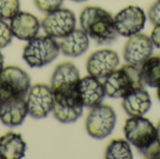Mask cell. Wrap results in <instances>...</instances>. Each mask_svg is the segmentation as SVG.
<instances>
[{"label": "cell", "instance_id": "44dd1931", "mask_svg": "<svg viewBox=\"0 0 160 159\" xmlns=\"http://www.w3.org/2000/svg\"><path fill=\"white\" fill-rule=\"evenodd\" d=\"M105 157L108 159L132 158V150L129 142L124 139L112 140L106 148Z\"/></svg>", "mask_w": 160, "mask_h": 159}, {"label": "cell", "instance_id": "83f0119b", "mask_svg": "<svg viewBox=\"0 0 160 159\" xmlns=\"http://www.w3.org/2000/svg\"><path fill=\"white\" fill-rule=\"evenodd\" d=\"M3 67H4V57H3L2 52H0V72L2 71Z\"/></svg>", "mask_w": 160, "mask_h": 159}, {"label": "cell", "instance_id": "277c9868", "mask_svg": "<svg viewBox=\"0 0 160 159\" xmlns=\"http://www.w3.org/2000/svg\"><path fill=\"white\" fill-rule=\"evenodd\" d=\"M124 132L126 139L142 153L157 142V129L152 122L143 116H130L127 119Z\"/></svg>", "mask_w": 160, "mask_h": 159}, {"label": "cell", "instance_id": "4dcf8cb0", "mask_svg": "<svg viewBox=\"0 0 160 159\" xmlns=\"http://www.w3.org/2000/svg\"><path fill=\"white\" fill-rule=\"evenodd\" d=\"M0 158H2V157H1V155H0Z\"/></svg>", "mask_w": 160, "mask_h": 159}, {"label": "cell", "instance_id": "d4e9b609", "mask_svg": "<svg viewBox=\"0 0 160 159\" xmlns=\"http://www.w3.org/2000/svg\"><path fill=\"white\" fill-rule=\"evenodd\" d=\"M147 14H148L149 21L153 24L155 25L160 24V0L156 1L150 6Z\"/></svg>", "mask_w": 160, "mask_h": 159}, {"label": "cell", "instance_id": "7402d4cb", "mask_svg": "<svg viewBox=\"0 0 160 159\" xmlns=\"http://www.w3.org/2000/svg\"><path fill=\"white\" fill-rule=\"evenodd\" d=\"M20 11V0H0V19L11 20Z\"/></svg>", "mask_w": 160, "mask_h": 159}, {"label": "cell", "instance_id": "7a4b0ae2", "mask_svg": "<svg viewBox=\"0 0 160 159\" xmlns=\"http://www.w3.org/2000/svg\"><path fill=\"white\" fill-rule=\"evenodd\" d=\"M103 85L106 96L112 98L124 97L135 90L143 88L140 67L127 64L115 68L104 78Z\"/></svg>", "mask_w": 160, "mask_h": 159}, {"label": "cell", "instance_id": "cb8c5ba5", "mask_svg": "<svg viewBox=\"0 0 160 159\" xmlns=\"http://www.w3.org/2000/svg\"><path fill=\"white\" fill-rule=\"evenodd\" d=\"M12 32L10 26L5 22V20L0 19V49L7 47L12 40Z\"/></svg>", "mask_w": 160, "mask_h": 159}, {"label": "cell", "instance_id": "3957f363", "mask_svg": "<svg viewBox=\"0 0 160 159\" xmlns=\"http://www.w3.org/2000/svg\"><path fill=\"white\" fill-rule=\"evenodd\" d=\"M59 52V44L55 38L48 35L36 36L24 46L22 58L30 67H42L52 63Z\"/></svg>", "mask_w": 160, "mask_h": 159}, {"label": "cell", "instance_id": "30bf717a", "mask_svg": "<svg viewBox=\"0 0 160 159\" xmlns=\"http://www.w3.org/2000/svg\"><path fill=\"white\" fill-rule=\"evenodd\" d=\"M113 21L118 35L129 37L144 28L146 15L139 6L130 5L119 10L113 17Z\"/></svg>", "mask_w": 160, "mask_h": 159}, {"label": "cell", "instance_id": "ac0fdd59", "mask_svg": "<svg viewBox=\"0 0 160 159\" xmlns=\"http://www.w3.org/2000/svg\"><path fill=\"white\" fill-rule=\"evenodd\" d=\"M152 101L149 93L141 88L123 97L122 106L129 116H143L151 108Z\"/></svg>", "mask_w": 160, "mask_h": 159}, {"label": "cell", "instance_id": "603a6c76", "mask_svg": "<svg viewBox=\"0 0 160 159\" xmlns=\"http://www.w3.org/2000/svg\"><path fill=\"white\" fill-rule=\"evenodd\" d=\"M64 0H34L37 8L42 12H50L61 7Z\"/></svg>", "mask_w": 160, "mask_h": 159}, {"label": "cell", "instance_id": "f546056e", "mask_svg": "<svg viewBox=\"0 0 160 159\" xmlns=\"http://www.w3.org/2000/svg\"><path fill=\"white\" fill-rule=\"evenodd\" d=\"M71 1H74V2H84V1H86V0H71Z\"/></svg>", "mask_w": 160, "mask_h": 159}, {"label": "cell", "instance_id": "6da1fadb", "mask_svg": "<svg viewBox=\"0 0 160 159\" xmlns=\"http://www.w3.org/2000/svg\"><path fill=\"white\" fill-rule=\"evenodd\" d=\"M80 24L98 44H111L117 39L118 33L112 15L100 7H85L80 14Z\"/></svg>", "mask_w": 160, "mask_h": 159}, {"label": "cell", "instance_id": "7c38bea8", "mask_svg": "<svg viewBox=\"0 0 160 159\" xmlns=\"http://www.w3.org/2000/svg\"><path fill=\"white\" fill-rule=\"evenodd\" d=\"M153 52L154 44L150 37L140 32L128 37L124 46L123 56L128 64L140 67Z\"/></svg>", "mask_w": 160, "mask_h": 159}, {"label": "cell", "instance_id": "9c48e42d", "mask_svg": "<svg viewBox=\"0 0 160 159\" xmlns=\"http://www.w3.org/2000/svg\"><path fill=\"white\" fill-rule=\"evenodd\" d=\"M83 107L78 91L68 94H53L52 112L54 118L63 124L77 121L82 114Z\"/></svg>", "mask_w": 160, "mask_h": 159}, {"label": "cell", "instance_id": "2e32d148", "mask_svg": "<svg viewBox=\"0 0 160 159\" xmlns=\"http://www.w3.org/2000/svg\"><path fill=\"white\" fill-rule=\"evenodd\" d=\"M12 35L21 40H30L38 36L41 26L38 19L27 11H19L9 23Z\"/></svg>", "mask_w": 160, "mask_h": 159}, {"label": "cell", "instance_id": "52a82bcc", "mask_svg": "<svg viewBox=\"0 0 160 159\" xmlns=\"http://www.w3.org/2000/svg\"><path fill=\"white\" fill-rule=\"evenodd\" d=\"M40 24L46 35L61 38L76 28V17L70 9L59 7L47 12Z\"/></svg>", "mask_w": 160, "mask_h": 159}, {"label": "cell", "instance_id": "d6986e66", "mask_svg": "<svg viewBox=\"0 0 160 159\" xmlns=\"http://www.w3.org/2000/svg\"><path fill=\"white\" fill-rule=\"evenodd\" d=\"M26 143L22 135L9 131L0 137V155L4 159H20L24 156Z\"/></svg>", "mask_w": 160, "mask_h": 159}, {"label": "cell", "instance_id": "8fae6325", "mask_svg": "<svg viewBox=\"0 0 160 159\" xmlns=\"http://www.w3.org/2000/svg\"><path fill=\"white\" fill-rule=\"evenodd\" d=\"M80 71L71 62H63L56 66L51 78L52 94H68L77 91Z\"/></svg>", "mask_w": 160, "mask_h": 159}, {"label": "cell", "instance_id": "9a60e30c", "mask_svg": "<svg viewBox=\"0 0 160 159\" xmlns=\"http://www.w3.org/2000/svg\"><path fill=\"white\" fill-rule=\"evenodd\" d=\"M27 114L25 97H11L0 101V121L7 127L22 125Z\"/></svg>", "mask_w": 160, "mask_h": 159}, {"label": "cell", "instance_id": "4316f807", "mask_svg": "<svg viewBox=\"0 0 160 159\" xmlns=\"http://www.w3.org/2000/svg\"><path fill=\"white\" fill-rule=\"evenodd\" d=\"M156 129H157V141L160 144V121L158 122V124L157 125Z\"/></svg>", "mask_w": 160, "mask_h": 159}, {"label": "cell", "instance_id": "8992f818", "mask_svg": "<svg viewBox=\"0 0 160 159\" xmlns=\"http://www.w3.org/2000/svg\"><path fill=\"white\" fill-rule=\"evenodd\" d=\"M115 125L116 113L113 108L102 103L91 108L85 120L88 135L96 140H103L111 135Z\"/></svg>", "mask_w": 160, "mask_h": 159}, {"label": "cell", "instance_id": "e0dca14e", "mask_svg": "<svg viewBox=\"0 0 160 159\" xmlns=\"http://www.w3.org/2000/svg\"><path fill=\"white\" fill-rule=\"evenodd\" d=\"M89 43V37L82 28H75L58 42L60 52L68 57L82 55L88 50Z\"/></svg>", "mask_w": 160, "mask_h": 159}, {"label": "cell", "instance_id": "ba28073f", "mask_svg": "<svg viewBox=\"0 0 160 159\" xmlns=\"http://www.w3.org/2000/svg\"><path fill=\"white\" fill-rule=\"evenodd\" d=\"M27 112L34 119L45 118L53 106V94L50 85L36 83L30 86L25 97Z\"/></svg>", "mask_w": 160, "mask_h": 159}, {"label": "cell", "instance_id": "5b68a950", "mask_svg": "<svg viewBox=\"0 0 160 159\" xmlns=\"http://www.w3.org/2000/svg\"><path fill=\"white\" fill-rule=\"evenodd\" d=\"M31 86L29 75L21 67L8 66L0 72V101L11 97H25Z\"/></svg>", "mask_w": 160, "mask_h": 159}, {"label": "cell", "instance_id": "f1b7e54d", "mask_svg": "<svg viewBox=\"0 0 160 159\" xmlns=\"http://www.w3.org/2000/svg\"><path fill=\"white\" fill-rule=\"evenodd\" d=\"M158 99H159L160 101V87L158 88Z\"/></svg>", "mask_w": 160, "mask_h": 159}, {"label": "cell", "instance_id": "4fadbf2b", "mask_svg": "<svg viewBox=\"0 0 160 159\" xmlns=\"http://www.w3.org/2000/svg\"><path fill=\"white\" fill-rule=\"evenodd\" d=\"M120 64L118 53L110 49H101L92 52L86 61V70L89 75L98 79L107 77Z\"/></svg>", "mask_w": 160, "mask_h": 159}, {"label": "cell", "instance_id": "484cf974", "mask_svg": "<svg viewBox=\"0 0 160 159\" xmlns=\"http://www.w3.org/2000/svg\"><path fill=\"white\" fill-rule=\"evenodd\" d=\"M150 38H151L154 46L160 49V24L155 25L154 29L152 30Z\"/></svg>", "mask_w": 160, "mask_h": 159}, {"label": "cell", "instance_id": "ffe728a7", "mask_svg": "<svg viewBox=\"0 0 160 159\" xmlns=\"http://www.w3.org/2000/svg\"><path fill=\"white\" fill-rule=\"evenodd\" d=\"M143 84L149 87H160V56H150L140 67Z\"/></svg>", "mask_w": 160, "mask_h": 159}, {"label": "cell", "instance_id": "5bb4252c", "mask_svg": "<svg viewBox=\"0 0 160 159\" xmlns=\"http://www.w3.org/2000/svg\"><path fill=\"white\" fill-rule=\"evenodd\" d=\"M77 91L83 106L90 109L101 104L106 96L103 82H101L98 78L91 75L80 79Z\"/></svg>", "mask_w": 160, "mask_h": 159}]
</instances>
